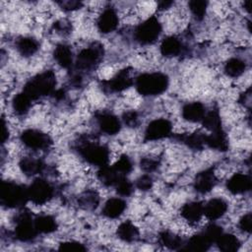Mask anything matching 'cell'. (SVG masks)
Segmentation results:
<instances>
[{
	"mask_svg": "<svg viewBox=\"0 0 252 252\" xmlns=\"http://www.w3.org/2000/svg\"><path fill=\"white\" fill-rule=\"evenodd\" d=\"M206 113L205 107L201 102H191L184 105L182 108V116L185 120L190 122L202 121Z\"/></svg>",
	"mask_w": 252,
	"mask_h": 252,
	"instance_id": "obj_18",
	"label": "cell"
},
{
	"mask_svg": "<svg viewBox=\"0 0 252 252\" xmlns=\"http://www.w3.org/2000/svg\"><path fill=\"white\" fill-rule=\"evenodd\" d=\"M37 233L38 231L34 225V220H32L31 215L29 213L20 214L17 218V225L15 228L16 238L28 242L33 240Z\"/></svg>",
	"mask_w": 252,
	"mask_h": 252,
	"instance_id": "obj_8",
	"label": "cell"
},
{
	"mask_svg": "<svg viewBox=\"0 0 252 252\" xmlns=\"http://www.w3.org/2000/svg\"><path fill=\"white\" fill-rule=\"evenodd\" d=\"M205 145L212 149L224 152L228 148V140L226 134L222 131V129L212 131L210 135H206Z\"/></svg>",
	"mask_w": 252,
	"mask_h": 252,
	"instance_id": "obj_17",
	"label": "cell"
},
{
	"mask_svg": "<svg viewBox=\"0 0 252 252\" xmlns=\"http://www.w3.org/2000/svg\"><path fill=\"white\" fill-rule=\"evenodd\" d=\"M204 214V206L200 202H190L185 204L181 209L182 217L191 221H198Z\"/></svg>",
	"mask_w": 252,
	"mask_h": 252,
	"instance_id": "obj_22",
	"label": "cell"
},
{
	"mask_svg": "<svg viewBox=\"0 0 252 252\" xmlns=\"http://www.w3.org/2000/svg\"><path fill=\"white\" fill-rule=\"evenodd\" d=\"M38 47H39L38 42L33 37L25 36V37H21L17 41V49H18V51L23 56H26V57L34 54L37 51Z\"/></svg>",
	"mask_w": 252,
	"mask_h": 252,
	"instance_id": "obj_27",
	"label": "cell"
},
{
	"mask_svg": "<svg viewBox=\"0 0 252 252\" xmlns=\"http://www.w3.org/2000/svg\"><path fill=\"white\" fill-rule=\"evenodd\" d=\"M211 242L207 239L204 233H199L192 236L188 242L185 244L184 249L191 251H206L209 249Z\"/></svg>",
	"mask_w": 252,
	"mask_h": 252,
	"instance_id": "obj_30",
	"label": "cell"
},
{
	"mask_svg": "<svg viewBox=\"0 0 252 252\" xmlns=\"http://www.w3.org/2000/svg\"><path fill=\"white\" fill-rule=\"evenodd\" d=\"M21 141L25 146L33 150H44L52 144L50 137L35 129H28L21 134Z\"/></svg>",
	"mask_w": 252,
	"mask_h": 252,
	"instance_id": "obj_9",
	"label": "cell"
},
{
	"mask_svg": "<svg viewBox=\"0 0 252 252\" xmlns=\"http://www.w3.org/2000/svg\"><path fill=\"white\" fill-rule=\"evenodd\" d=\"M226 188L232 194L245 193L251 188V178L247 174L235 173L227 180Z\"/></svg>",
	"mask_w": 252,
	"mask_h": 252,
	"instance_id": "obj_13",
	"label": "cell"
},
{
	"mask_svg": "<svg viewBox=\"0 0 252 252\" xmlns=\"http://www.w3.org/2000/svg\"><path fill=\"white\" fill-rule=\"evenodd\" d=\"M141 168L147 172H152L156 170L158 166V162L156 159L150 158H144L141 159Z\"/></svg>",
	"mask_w": 252,
	"mask_h": 252,
	"instance_id": "obj_43",
	"label": "cell"
},
{
	"mask_svg": "<svg viewBox=\"0 0 252 252\" xmlns=\"http://www.w3.org/2000/svg\"><path fill=\"white\" fill-rule=\"evenodd\" d=\"M118 25V17L114 9L108 7L103 10L97 20V28L99 32L108 33L113 32Z\"/></svg>",
	"mask_w": 252,
	"mask_h": 252,
	"instance_id": "obj_14",
	"label": "cell"
},
{
	"mask_svg": "<svg viewBox=\"0 0 252 252\" xmlns=\"http://www.w3.org/2000/svg\"><path fill=\"white\" fill-rule=\"evenodd\" d=\"M207 1L203 0H192L189 2V8L197 20H202L206 14Z\"/></svg>",
	"mask_w": 252,
	"mask_h": 252,
	"instance_id": "obj_36",
	"label": "cell"
},
{
	"mask_svg": "<svg viewBox=\"0 0 252 252\" xmlns=\"http://www.w3.org/2000/svg\"><path fill=\"white\" fill-rule=\"evenodd\" d=\"M8 130L6 127V123L4 121V119L2 118V143H5V141L8 139Z\"/></svg>",
	"mask_w": 252,
	"mask_h": 252,
	"instance_id": "obj_47",
	"label": "cell"
},
{
	"mask_svg": "<svg viewBox=\"0 0 252 252\" xmlns=\"http://www.w3.org/2000/svg\"><path fill=\"white\" fill-rule=\"evenodd\" d=\"M136 186L142 191H148L153 186V178L148 174L142 175L141 177L138 178L136 182Z\"/></svg>",
	"mask_w": 252,
	"mask_h": 252,
	"instance_id": "obj_41",
	"label": "cell"
},
{
	"mask_svg": "<svg viewBox=\"0 0 252 252\" xmlns=\"http://www.w3.org/2000/svg\"><path fill=\"white\" fill-rule=\"evenodd\" d=\"M32 99L27 94L22 92L14 97L12 106H13L14 111L17 114H25L30 109V107L32 105Z\"/></svg>",
	"mask_w": 252,
	"mask_h": 252,
	"instance_id": "obj_31",
	"label": "cell"
},
{
	"mask_svg": "<svg viewBox=\"0 0 252 252\" xmlns=\"http://www.w3.org/2000/svg\"><path fill=\"white\" fill-rule=\"evenodd\" d=\"M222 228L218 225V224H215V223H212L210 225H208L206 227V229L203 231L204 235L207 237V239L213 243V242H216L218 240V238L221 235L222 233Z\"/></svg>",
	"mask_w": 252,
	"mask_h": 252,
	"instance_id": "obj_38",
	"label": "cell"
},
{
	"mask_svg": "<svg viewBox=\"0 0 252 252\" xmlns=\"http://www.w3.org/2000/svg\"><path fill=\"white\" fill-rule=\"evenodd\" d=\"M98 195L94 191L85 192L79 199V203L86 209H94L98 204Z\"/></svg>",
	"mask_w": 252,
	"mask_h": 252,
	"instance_id": "obj_35",
	"label": "cell"
},
{
	"mask_svg": "<svg viewBox=\"0 0 252 252\" xmlns=\"http://www.w3.org/2000/svg\"><path fill=\"white\" fill-rule=\"evenodd\" d=\"M159 241L163 246H165L169 249L177 250V249H182V247H183L182 239L179 236H177L176 234L169 232V231L161 232L159 235Z\"/></svg>",
	"mask_w": 252,
	"mask_h": 252,
	"instance_id": "obj_33",
	"label": "cell"
},
{
	"mask_svg": "<svg viewBox=\"0 0 252 252\" xmlns=\"http://www.w3.org/2000/svg\"><path fill=\"white\" fill-rule=\"evenodd\" d=\"M117 235L123 241L132 242L138 238L139 231L131 221H124L118 226Z\"/></svg>",
	"mask_w": 252,
	"mask_h": 252,
	"instance_id": "obj_29",
	"label": "cell"
},
{
	"mask_svg": "<svg viewBox=\"0 0 252 252\" xmlns=\"http://www.w3.org/2000/svg\"><path fill=\"white\" fill-rule=\"evenodd\" d=\"M182 49V44L175 36H168L164 38L160 44V52L163 56L173 57L177 56Z\"/></svg>",
	"mask_w": 252,
	"mask_h": 252,
	"instance_id": "obj_24",
	"label": "cell"
},
{
	"mask_svg": "<svg viewBox=\"0 0 252 252\" xmlns=\"http://www.w3.org/2000/svg\"><path fill=\"white\" fill-rule=\"evenodd\" d=\"M29 200L28 188L10 181H3L0 187V203L7 208H19Z\"/></svg>",
	"mask_w": 252,
	"mask_h": 252,
	"instance_id": "obj_3",
	"label": "cell"
},
{
	"mask_svg": "<svg viewBox=\"0 0 252 252\" xmlns=\"http://www.w3.org/2000/svg\"><path fill=\"white\" fill-rule=\"evenodd\" d=\"M57 4L65 11H75L78 10L82 7L83 3L81 1H76V0H63V1H58Z\"/></svg>",
	"mask_w": 252,
	"mask_h": 252,
	"instance_id": "obj_42",
	"label": "cell"
},
{
	"mask_svg": "<svg viewBox=\"0 0 252 252\" xmlns=\"http://www.w3.org/2000/svg\"><path fill=\"white\" fill-rule=\"evenodd\" d=\"M56 77L53 71L48 70L32 78L24 87V93L32 100L54 93Z\"/></svg>",
	"mask_w": 252,
	"mask_h": 252,
	"instance_id": "obj_1",
	"label": "cell"
},
{
	"mask_svg": "<svg viewBox=\"0 0 252 252\" xmlns=\"http://www.w3.org/2000/svg\"><path fill=\"white\" fill-rule=\"evenodd\" d=\"M161 32V25L155 17H151L140 24L135 31V38L142 44L155 42Z\"/></svg>",
	"mask_w": 252,
	"mask_h": 252,
	"instance_id": "obj_6",
	"label": "cell"
},
{
	"mask_svg": "<svg viewBox=\"0 0 252 252\" xmlns=\"http://www.w3.org/2000/svg\"><path fill=\"white\" fill-rule=\"evenodd\" d=\"M132 84H133V79L130 76V71H128V69H124L109 81L104 82L102 88L106 92L117 93V92H122L128 89L129 87L132 86Z\"/></svg>",
	"mask_w": 252,
	"mask_h": 252,
	"instance_id": "obj_11",
	"label": "cell"
},
{
	"mask_svg": "<svg viewBox=\"0 0 252 252\" xmlns=\"http://www.w3.org/2000/svg\"><path fill=\"white\" fill-rule=\"evenodd\" d=\"M98 179L106 186H115L116 183L122 178L124 175L120 174L113 166L104 165L99 167L97 172Z\"/></svg>",
	"mask_w": 252,
	"mask_h": 252,
	"instance_id": "obj_21",
	"label": "cell"
},
{
	"mask_svg": "<svg viewBox=\"0 0 252 252\" xmlns=\"http://www.w3.org/2000/svg\"><path fill=\"white\" fill-rule=\"evenodd\" d=\"M79 154L91 164L99 167L107 165L109 151L105 146L93 142H84L79 147Z\"/></svg>",
	"mask_w": 252,
	"mask_h": 252,
	"instance_id": "obj_5",
	"label": "cell"
},
{
	"mask_svg": "<svg viewBox=\"0 0 252 252\" xmlns=\"http://www.w3.org/2000/svg\"><path fill=\"white\" fill-rule=\"evenodd\" d=\"M123 121L129 127H134L138 123V114L135 111H127L123 114Z\"/></svg>",
	"mask_w": 252,
	"mask_h": 252,
	"instance_id": "obj_45",
	"label": "cell"
},
{
	"mask_svg": "<svg viewBox=\"0 0 252 252\" xmlns=\"http://www.w3.org/2000/svg\"><path fill=\"white\" fill-rule=\"evenodd\" d=\"M243 6H244V8H245L248 12H250V1H249V0H248V1H245L244 4H243Z\"/></svg>",
	"mask_w": 252,
	"mask_h": 252,
	"instance_id": "obj_49",
	"label": "cell"
},
{
	"mask_svg": "<svg viewBox=\"0 0 252 252\" xmlns=\"http://www.w3.org/2000/svg\"><path fill=\"white\" fill-rule=\"evenodd\" d=\"M59 250L62 251H85L86 247L84 246V244L78 242V241H65L60 243L59 245Z\"/></svg>",
	"mask_w": 252,
	"mask_h": 252,
	"instance_id": "obj_40",
	"label": "cell"
},
{
	"mask_svg": "<svg viewBox=\"0 0 252 252\" xmlns=\"http://www.w3.org/2000/svg\"><path fill=\"white\" fill-rule=\"evenodd\" d=\"M102 57L103 48L101 44L94 42L79 53L75 62V68L78 72L92 71L99 64Z\"/></svg>",
	"mask_w": 252,
	"mask_h": 252,
	"instance_id": "obj_4",
	"label": "cell"
},
{
	"mask_svg": "<svg viewBox=\"0 0 252 252\" xmlns=\"http://www.w3.org/2000/svg\"><path fill=\"white\" fill-rule=\"evenodd\" d=\"M239 227L241 230L250 233L252 229V216L251 214L244 215L239 220Z\"/></svg>",
	"mask_w": 252,
	"mask_h": 252,
	"instance_id": "obj_44",
	"label": "cell"
},
{
	"mask_svg": "<svg viewBox=\"0 0 252 252\" xmlns=\"http://www.w3.org/2000/svg\"><path fill=\"white\" fill-rule=\"evenodd\" d=\"M175 139L186 146L190 147L191 149L194 150H200L204 147L205 145V139L206 135L203 133H192V134H181L177 135Z\"/></svg>",
	"mask_w": 252,
	"mask_h": 252,
	"instance_id": "obj_23",
	"label": "cell"
},
{
	"mask_svg": "<svg viewBox=\"0 0 252 252\" xmlns=\"http://www.w3.org/2000/svg\"><path fill=\"white\" fill-rule=\"evenodd\" d=\"M115 188H116L117 193L121 196H129L133 191V185L126 177H122L116 183Z\"/></svg>",
	"mask_w": 252,
	"mask_h": 252,
	"instance_id": "obj_39",
	"label": "cell"
},
{
	"mask_svg": "<svg viewBox=\"0 0 252 252\" xmlns=\"http://www.w3.org/2000/svg\"><path fill=\"white\" fill-rule=\"evenodd\" d=\"M126 209V203L120 198H110L104 204L102 214L109 219H116L120 217Z\"/></svg>",
	"mask_w": 252,
	"mask_h": 252,
	"instance_id": "obj_19",
	"label": "cell"
},
{
	"mask_svg": "<svg viewBox=\"0 0 252 252\" xmlns=\"http://www.w3.org/2000/svg\"><path fill=\"white\" fill-rule=\"evenodd\" d=\"M219 248L223 252H234L238 250L240 246L239 240L230 233H221V235L216 241Z\"/></svg>",
	"mask_w": 252,
	"mask_h": 252,
	"instance_id": "obj_26",
	"label": "cell"
},
{
	"mask_svg": "<svg viewBox=\"0 0 252 252\" xmlns=\"http://www.w3.org/2000/svg\"><path fill=\"white\" fill-rule=\"evenodd\" d=\"M137 91L143 95H158L168 87V78L162 73H146L135 82Z\"/></svg>",
	"mask_w": 252,
	"mask_h": 252,
	"instance_id": "obj_2",
	"label": "cell"
},
{
	"mask_svg": "<svg viewBox=\"0 0 252 252\" xmlns=\"http://www.w3.org/2000/svg\"><path fill=\"white\" fill-rule=\"evenodd\" d=\"M171 123L166 119H155L149 123L145 131L146 141H156L168 137L171 134Z\"/></svg>",
	"mask_w": 252,
	"mask_h": 252,
	"instance_id": "obj_10",
	"label": "cell"
},
{
	"mask_svg": "<svg viewBox=\"0 0 252 252\" xmlns=\"http://www.w3.org/2000/svg\"><path fill=\"white\" fill-rule=\"evenodd\" d=\"M34 225L38 232L50 233L57 229V222L55 219L48 215L36 217L34 220Z\"/></svg>",
	"mask_w": 252,
	"mask_h": 252,
	"instance_id": "obj_28",
	"label": "cell"
},
{
	"mask_svg": "<svg viewBox=\"0 0 252 252\" xmlns=\"http://www.w3.org/2000/svg\"><path fill=\"white\" fill-rule=\"evenodd\" d=\"M120 174L126 175L132 169V162L127 156H121V158L112 165Z\"/></svg>",
	"mask_w": 252,
	"mask_h": 252,
	"instance_id": "obj_37",
	"label": "cell"
},
{
	"mask_svg": "<svg viewBox=\"0 0 252 252\" xmlns=\"http://www.w3.org/2000/svg\"><path fill=\"white\" fill-rule=\"evenodd\" d=\"M44 167V163L37 158H24L20 161V168L24 172V174L28 176L35 175L42 171Z\"/></svg>",
	"mask_w": 252,
	"mask_h": 252,
	"instance_id": "obj_25",
	"label": "cell"
},
{
	"mask_svg": "<svg viewBox=\"0 0 252 252\" xmlns=\"http://www.w3.org/2000/svg\"><path fill=\"white\" fill-rule=\"evenodd\" d=\"M202 123L207 129L211 131L221 129V121L218 110H211L206 112L202 119Z\"/></svg>",
	"mask_w": 252,
	"mask_h": 252,
	"instance_id": "obj_34",
	"label": "cell"
},
{
	"mask_svg": "<svg viewBox=\"0 0 252 252\" xmlns=\"http://www.w3.org/2000/svg\"><path fill=\"white\" fill-rule=\"evenodd\" d=\"M54 190L49 182L44 179H35L28 188L29 200L34 204L41 205L49 201L53 196Z\"/></svg>",
	"mask_w": 252,
	"mask_h": 252,
	"instance_id": "obj_7",
	"label": "cell"
},
{
	"mask_svg": "<svg viewBox=\"0 0 252 252\" xmlns=\"http://www.w3.org/2000/svg\"><path fill=\"white\" fill-rule=\"evenodd\" d=\"M245 62L238 58H230L224 65V72L227 76L235 78L240 76L245 71Z\"/></svg>",
	"mask_w": 252,
	"mask_h": 252,
	"instance_id": "obj_32",
	"label": "cell"
},
{
	"mask_svg": "<svg viewBox=\"0 0 252 252\" xmlns=\"http://www.w3.org/2000/svg\"><path fill=\"white\" fill-rule=\"evenodd\" d=\"M54 59L63 68L70 69L73 66V55L70 47L66 44H58L53 52Z\"/></svg>",
	"mask_w": 252,
	"mask_h": 252,
	"instance_id": "obj_20",
	"label": "cell"
},
{
	"mask_svg": "<svg viewBox=\"0 0 252 252\" xmlns=\"http://www.w3.org/2000/svg\"><path fill=\"white\" fill-rule=\"evenodd\" d=\"M97 123L100 130L108 135H115L120 131L121 124L118 118L112 113L103 112L97 116Z\"/></svg>",
	"mask_w": 252,
	"mask_h": 252,
	"instance_id": "obj_15",
	"label": "cell"
},
{
	"mask_svg": "<svg viewBox=\"0 0 252 252\" xmlns=\"http://www.w3.org/2000/svg\"><path fill=\"white\" fill-rule=\"evenodd\" d=\"M217 178L213 169H205L199 172L194 181V188L197 192L205 194L210 192L216 185Z\"/></svg>",
	"mask_w": 252,
	"mask_h": 252,
	"instance_id": "obj_12",
	"label": "cell"
},
{
	"mask_svg": "<svg viewBox=\"0 0 252 252\" xmlns=\"http://www.w3.org/2000/svg\"><path fill=\"white\" fill-rule=\"evenodd\" d=\"M172 3H173L172 1H165V0L159 1V2L158 3V7L159 10H164V9L169 8V7L172 5Z\"/></svg>",
	"mask_w": 252,
	"mask_h": 252,
	"instance_id": "obj_48",
	"label": "cell"
},
{
	"mask_svg": "<svg viewBox=\"0 0 252 252\" xmlns=\"http://www.w3.org/2000/svg\"><path fill=\"white\" fill-rule=\"evenodd\" d=\"M54 29L58 32H69L70 31V25L69 23H66V22H57L56 24H54Z\"/></svg>",
	"mask_w": 252,
	"mask_h": 252,
	"instance_id": "obj_46",
	"label": "cell"
},
{
	"mask_svg": "<svg viewBox=\"0 0 252 252\" xmlns=\"http://www.w3.org/2000/svg\"><path fill=\"white\" fill-rule=\"evenodd\" d=\"M227 210V204L220 198H214L204 206V214L210 220H218L222 217Z\"/></svg>",
	"mask_w": 252,
	"mask_h": 252,
	"instance_id": "obj_16",
	"label": "cell"
}]
</instances>
